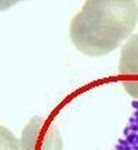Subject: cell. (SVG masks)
I'll return each instance as SVG.
<instances>
[{
	"instance_id": "cell-3",
	"label": "cell",
	"mask_w": 138,
	"mask_h": 150,
	"mask_svg": "<svg viewBox=\"0 0 138 150\" xmlns=\"http://www.w3.org/2000/svg\"><path fill=\"white\" fill-rule=\"evenodd\" d=\"M118 70L125 91L138 100V33L122 47Z\"/></svg>"
},
{
	"instance_id": "cell-5",
	"label": "cell",
	"mask_w": 138,
	"mask_h": 150,
	"mask_svg": "<svg viewBox=\"0 0 138 150\" xmlns=\"http://www.w3.org/2000/svg\"><path fill=\"white\" fill-rule=\"evenodd\" d=\"M1 150H21L20 142L6 127L1 126Z\"/></svg>"
},
{
	"instance_id": "cell-1",
	"label": "cell",
	"mask_w": 138,
	"mask_h": 150,
	"mask_svg": "<svg viewBox=\"0 0 138 150\" xmlns=\"http://www.w3.org/2000/svg\"><path fill=\"white\" fill-rule=\"evenodd\" d=\"M138 20V5L131 0H89L69 26L72 43L87 56L113 51L132 33Z\"/></svg>"
},
{
	"instance_id": "cell-2",
	"label": "cell",
	"mask_w": 138,
	"mask_h": 150,
	"mask_svg": "<svg viewBox=\"0 0 138 150\" xmlns=\"http://www.w3.org/2000/svg\"><path fill=\"white\" fill-rule=\"evenodd\" d=\"M21 150H62L63 141L57 127L42 117H33L24 127Z\"/></svg>"
},
{
	"instance_id": "cell-4",
	"label": "cell",
	"mask_w": 138,
	"mask_h": 150,
	"mask_svg": "<svg viewBox=\"0 0 138 150\" xmlns=\"http://www.w3.org/2000/svg\"><path fill=\"white\" fill-rule=\"evenodd\" d=\"M114 150H138V109L125 131V136Z\"/></svg>"
}]
</instances>
